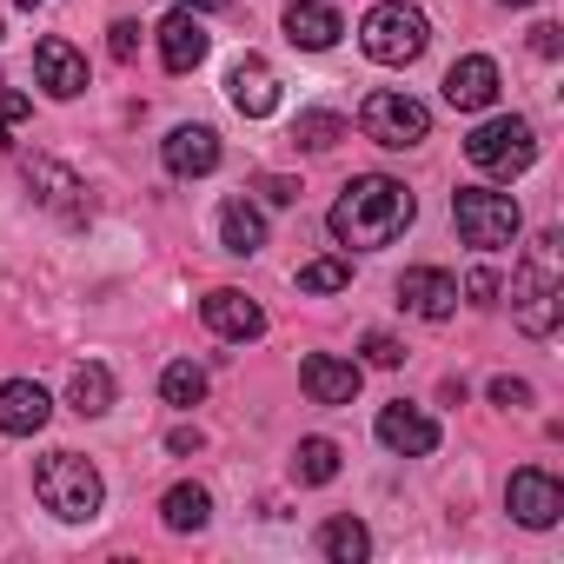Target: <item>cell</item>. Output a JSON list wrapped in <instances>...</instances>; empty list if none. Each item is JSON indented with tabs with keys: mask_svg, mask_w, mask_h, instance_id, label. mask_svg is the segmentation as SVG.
<instances>
[{
	"mask_svg": "<svg viewBox=\"0 0 564 564\" xmlns=\"http://www.w3.org/2000/svg\"><path fill=\"white\" fill-rule=\"evenodd\" d=\"M419 219V199L399 186V180H386V173H359L339 199H333V239L339 246H352V252H379V246H392L405 226Z\"/></svg>",
	"mask_w": 564,
	"mask_h": 564,
	"instance_id": "1",
	"label": "cell"
},
{
	"mask_svg": "<svg viewBox=\"0 0 564 564\" xmlns=\"http://www.w3.org/2000/svg\"><path fill=\"white\" fill-rule=\"evenodd\" d=\"M511 313L531 339L557 333V313H564V246H557V232H538L524 246V265L511 279Z\"/></svg>",
	"mask_w": 564,
	"mask_h": 564,
	"instance_id": "2",
	"label": "cell"
},
{
	"mask_svg": "<svg viewBox=\"0 0 564 564\" xmlns=\"http://www.w3.org/2000/svg\"><path fill=\"white\" fill-rule=\"evenodd\" d=\"M34 491L61 524H94L100 505H107V485H100L94 458H80V452H47L34 465Z\"/></svg>",
	"mask_w": 564,
	"mask_h": 564,
	"instance_id": "3",
	"label": "cell"
},
{
	"mask_svg": "<svg viewBox=\"0 0 564 564\" xmlns=\"http://www.w3.org/2000/svg\"><path fill=\"white\" fill-rule=\"evenodd\" d=\"M359 47L379 67H412L432 47V21L412 8V0H379V8L359 21Z\"/></svg>",
	"mask_w": 564,
	"mask_h": 564,
	"instance_id": "4",
	"label": "cell"
},
{
	"mask_svg": "<svg viewBox=\"0 0 564 564\" xmlns=\"http://www.w3.org/2000/svg\"><path fill=\"white\" fill-rule=\"evenodd\" d=\"M452 219H458V239L478 246V252H498L518 239V199L511 193H491V186H458L452 193Z\"/></svg>",
	"mask_w": 564,
	"mask_h": 564,
	"instance_id": "5",
	"label": "cell"
},
{
	"mask_svg": "<svg viewBox=\"0 0 564 564\" xmlns=\"http://www.w3.org/2000/svg\"><path fill=\"white\" fill-rule=\"evenodd\" d=\"M465 160H471L478 173H498V180H511V173H524V166L538 160V133H531V120H518V113H498V120H485V127L465 140Z\"/></svg>",
	"mask_w": 564,
	"mask_h": 564,
	"instance_id": "6",
	"label": "cell"
},
{
	"mask_svg": "<svg viewBox=\"0 0 564 564\" xmlns=\"http://www.w3.org/2000/svg\"><path fill=\"white\" fill-rule=\"evenodd\" d=\"M359 127H366V140L405 153V147H419V140L432 133V113H425V100H412V94H399V87H379V94H366Z\"/></svg>",
	"mask_w": 564,
	"mask_h": 564,
	"instance_id": "7",
	"label": "cell"
},
{
	"mask_svg": "<svg viewBox=\"0 0 564 564\" xmlns=\"http://www.w3.org/2000/svg\"><path fill=\"white\" fill-rule=\"evenodd\" d=\"M505 505H511V518H518V524H531V531H551V524L564 518V485H557L544 465H524V471H511V485H505Z\"/></svg>",
	"mask_w": 564,
	"mask_h": 564,
	"instance_id": "8",
	"label": "cell"
},
{
	"mask_svg": "<svg viewBox=\"0 0 564 564\" xmlns=\"http://www.w3.org/2000/svg\"><path fill=\"white\" fill-rule=\"evenodd\" d=\"M399 306L438 326V319L458 313V279H452L445 265H405V279H399Z\"/></svg>",
	"mask_w": 564,
	"mask_h": 564,
	"instance_id": "9",
	"label": "cell"
},
{
	"mask_svg": "<svg viewBox=\"0 0 564 564\" xmlns=\"http://www.w3.org/2000/svg\"><path fill=\"white\" fill-rule=\"evenodd\" d=\"M379 445L386 452H399V458H425V452H438V419H425L419 405H379Z\"/></svg>",
	"mask_w": 564,
	"mask_h": 564,
	"instance_id": "10",
	"label": "cell"
},
{
	"mask_svg": "<svg viewBox=\"0 0 564 564\" xmlns=\"http://www.w3.org/2000/svg\"><path fill=\"white\" fill-rule=\"evenodd\" d=\"M226 100H232L246 120H265V113H279V74H272L259 54H246V61H232V74H226Z\"/></svg>",
	"mask_w": 564,
	"mask_h": 564,
	"instance_id": "11",
	"label": "cell"
},
{
	"mask_svg": "<svg viewBox=\"0 0 564 564\" xmlns=\"http://www.w3.org/2000/svg\"><path fill=\"white\" fill-rule=\"evenodd\" d=\"M199 319H206V326H213L219 339H239V346L265 333V313H259V306H252V300H246L239 286H213V293L199 300Z\"/></svg>",
	"mask_w": 564,
	"mask_h": 564,
	"instance_id": "12",
	"label": "cell"
},
{
	"mask_svg": "<svg viewBox=\"0 0 564 564\" xmlns=\"http://www.w3.org/2000/svg\"><path fill=\"white\" fill-rule=\"evenodd\" d=\"M491 100H498V61H485V54L452 61V74H445V107H458V113H485Z\"/></svg>",
	"mask_w": 564,
	"mask_h": 564,
	"instance_id": "13",
	"label": "cell"
},
{
	"mask_svg": "<svg viewBox=\"0 0 564 564\" xmlns=\"http://www.w3.org/2000/svg\"><path fill=\"white\" fill-rule=\"evenodd\" d=\"M21 173H28V186H34V199H41L47 213H61V219H74V226L87 219V199H80L87 186H80V180H74L67 166H61V160H28Z\"/></svg>",
	"mask_w": 564,
	"mask_h": 564,
	"instance_id": "14",
	"label": "cell"
},
{
	"mask_svg": "<svg viewBox=\"0 0 564 564\" xmlns=\"http://www.w3.org/2000/svg\"><path fill=\"white\" fill-rule=\"evenodd\" d=\"M47 419H54V399L34 379H8V386H0V432H8V438H34Z\"/></svg>",
	"mask_w": 564,
	"mask_h": 564,
	"instance_id": "15",
	"label": "cell"
},
{
	"mask_svg": "<svg viewBox=\"0 0 564 564\" xmlns=\"http://www.w3.org/2000/svg\"><path fill=\"white\" fill-rule=\"evenodd\" d=\"M160 160H166L173 180H199V173L219 166V133L213 127H173L166 147H160Z\"/></svg>",
	"mask_w": 564,
	"mask_h": 564,
	"instance_id": "16",
	"label": "cell"
},
{
	"mask_svg": "<svg viewBox=\"0 0 564 564\" xmlns=\"http://www.w3.org/2000/svg\"><path fill=\"white\" fill-rule=\"evenodd\" d=\"M300 386H306L313 405H352L359 399V366L352 359H333V352H313L300 366Z\"/></svg>",
	"mask_w": 564,
	"mask_h": 564,
	"instance_id": "17",
	"label": "cell"
},
{
	"mask_svg": "<svg viewBox=\"0 0 564 564\" xmlns=\"http://www.w3.org/2000/svg\"><path fill=\"white\" fill-rule=\"evenodd\" d=\"M206 47H213V34L199 28V14H166L160 21V61H166V74H193L199 61H206Z\"/></svg>",
	"mask_w": 564,
	"mask_h": 564,
	"instance_id": "18",
	"label": "cell"
},
{
	"mask_svg": "<svg viewBox=\"0 0 564 564\" xmlns=\"http://www.w3.org/2000/svg\"><path fill=\"white\" fill-rule=\"evenodd\" d=\"M34 74H41V87L54 94V100H74V94H87V61L61 41V34H47L41 47H34Z\"/></svg>",
	"mask_w": 564,
	"mask_h": 564,
	"instance_id": "19",
	"label": "cell"
},
{
	"mask_svg": "<svg viewBox=\"0 0 564 564\" xmlns=\"http://www.w3.org/2000/svg\"><path fill=\"white\" fill-rule=\"evenodd\" d=\"M339 34H346V21H339V8H326V0H293L286 8V41L293 47L326 54V47H339Z\"/></svg>",
	"mask_w": 564,
	"mask_h": 564,
	"instance_id": "20",
	"label": "cell"
},
{
	"mask_svg": "<svg viewBox=\"0 0 564 564\" xmlns=\"http://www.w3.org/2000/svg\"><path fill=\"white\" fill-rule=\"evenodd\" d=\"M219 239H226V252L252 259V252L265 246V213H259L252 199H226V206H219Z\"/></svg>",
	"mask_w": 564,
	"mask_h": 564,
	"instance_id": "21",
	"label": "cell"
},
{
	"mask_svg": "<svg viewBox=\"0 0 564 564\" xmlns=\"http://www.w3.org/2000/svg\"><path fill=\"white\" fill-rule=\"evenodd\" d=\"M67 405H74L80 419L113 412V372H107V366H74V379H67Z\"/></svg>",
	"mask_w": 564,
	"mask_h": 564,
	"instance_id": "22",
	"label": "cell"
},
{
	"mask_svg": "<svg viewBox=\"0 0 564 564\" xmlns=\"http://www.w3.org/2000/svg\"><path fill=\"white\" fill-rule=\"evenodd\" d=\"M160 518H166V531H206V518H213L206 485H173V491L160 498Z\"/></svg>",
	"mask_w": 564,
	"mask_h": 564,
	"instance_id": "23",
	"label": "cell"
},
{
	"mask_svg": "<svg viewBox=\"0 0 564 564\" xmlns=\"http://www.w3.org/2000/svg\"><path fill=\"white\" fill-rule=\"evenodd\" d=\"M319 551H326L333 564H359V557H372V531H366L359 518H333V524L319 531Z\"/></svg>",
	"mask_w": 564,
	"mask_h": 564,
	"instance_id": "24",
	"label": "cell"
},
{
	"mask_svg": "<svg viewBox=\"0 0 564 564\" xmlns=\"http://www.w3.org/2000/svg\"><path fill=\"white\" fill-rule=\"evenodd\" d=\"M293 478H300V485H333V478H339V445H333V438H300Z\"/></svg>",
	"mask_w": 564,
	"mask_h": 564,
	"instance_id": "25",
	"label": "cell"
},
{
	"mask_svg": "<svg viewBox=\"0 0 564 564\" xmlns=\"http://www.w3.org/2000/svg\"><path fill=\"white\" fill-rule=\"evenodd\" d=\"M160 399H166V405H180V412H193V405L206 399V372H199L193 359H173V366L160 372Z\"/></svg>",
	"mask_w": 564,
	"mask_h": 564,
	"instance_id": "26",
	"label": "cell"
},
{
	"mask_svg": "<svg viewBox=\"0 0 564 564\" xmlns=\"http://www.w3.org/2000/svg\"><path fill=\"white\" fill-rule=\"evenodd\" d=\"M293 140H300L306 153H333V147L346 140V120H339V113H326V107H313V113H300V120H293Z\"/></svg>",
	"mask_w": 564,
	"mask_h": 564,
	"instance_id": "27",
	"label": "cell"
},
{
	"mask_svg": "<svg viewBox=\"0 0 564 564\" xmlns=\"http://www.w3.org/2000/svg\"><path fill=\"white\" fill-rule=\"evenodd\" d=\"M300 286H306V293H346V286H352V265H346L339 252L306 259V265H300Z\"/></svg>",
	"mask_w": 564,
	"mask_h": 564,
	"instance_id": "28",
	"label": "cell"
},
{
	"mask_svg": "<svg viewBox=\"0 0 564 564\" xmlns=\"http://www.w3.org/2000/svg\"><path fill=\"white\" fill-rule=\"evenodd\" d=\"M34 120V100L28 94H0V147H14V133Z\"/></svg>",
	"mask_w": 564,
	"mask_h": 564,
	"instance_id": "29",
	"label": "cell"
},
{
	"mask_svg": "<svg viewBox=\"0 0 564 564\" xmlns=\"http://www.w3.org/2000/svg\"><path fill=\"white\" fill-rule=\"evenodd\" d=\"M359 352H366V366H379V372L405 366V346H399L392 333H366V339H359Z\"/></svg>",
	"mask_w": 564,
	"mask_h": 564,
	"instance_id": "30",
	"label": "cell"
},
{
	"mask_svg": "<svg viewBox=\"0 0 564 564\" xmlns=\"http://www.w3.org/2000/svg\"><path fill=\"white\" fill-rule=\"evenodd\" d=\"M113 61H140V21H113Z\"/></svg>",
	"mask_w": 564,
	"mask_h": 564,
	"instance_id": "31",
	"label": "cell"
},
{
	"mask_svg": "<svg viewBox=\"0 0 564 564\" xmlns=\"http://www.w3.org/2000/svg\"><path fill=\"white\" fill-rule=\"evenodd\" d=\"M465 293H471V306H498V272H491V265H478V272L465 279Z\"/></svg>",
	"mask_w": 564,
	"mask_h": 564,
	"instance_id": "32",
	"label": "cell"
},
{
	"mask_svg": "<svg viewBox=\"0 0 564 564\" xmlns=\"http://www.w3.org/2000/svg\"><path fill=\"white\" fill-rule=\"evenodd\" d=\"M531 47H538L544 61H557V54H564V28H557V21H538V28H531Z\"/></svg>",
	"mask_w": 564,
	"mask_h": 564,
	"instance_id": "33",
	"label": "cell"
},
{
	"mask_svg": "<svg viewBox=\"0 0 564 564\" xmlns=\"http://www.w3.org/2000/svg\"><path fill=\"white\" fill-rule=\"evenodd\" d=\"M259 193H265L272 206H293V199H300V186H293L286 173H259Z\"/></svg>",
	"mask_w": 564,
	"mask_h": 564,
	"instance_id": "34",
	"label": "cell"
},
{
	"mask_svg": "<svg viewBox=\"0 0 564 564\" xmlns=\"http://www.w3.org/2000/svg\"><path fill=\"white\" fill-rule=\"evenodd\" d=\"M491 405H531V386L524 379H491Z\"/></svg>",
	"mask_w": 564,
	"mask_h": 564,
	"instance_id": "35",
	"label": "cell"
},
{
	"mask_svg": "<svg viewBox=\"0 0 564 564\" xmlns=\"http://www.w3.org/2000/svg\"><path fill=\"white\" fill-rule=\"evenodd\" d=\"M166 445H173V452H199V425H173Z\"/></svg>",
	"mask_w": 564,
	"mask_h": 564,
	"instance_id": "36",
	"label": "cell"
},
{
	"mask_svg": "<svg viewBox=\"0 0 564 564\" xmlns=\"http://www.w3.org/2000/svg\"><path fill=\"white\" fill-rule=\"evenodd\" d=\"M180 8H186V14H219L226 0H180Z\"/></svg>",
	"mask_w": 564,
	"mask_h": 564,
	"instance_id": "37",
	"label": "cell"
},
{
	"mask_svg": "<svg viewBox=\"0 0 564 564\" xmlns=\"http://www.w3.org/2000/svg\"><path fill=\"white\" fill-rule=\"evenodd\" d=\"M505 8H531V0H505Z\"/></svg>",
	"mask_w": 564,
	"mask_h": 564,
	"instance_id": "38",
	"label": "cell"
},
{
	"mask_svg": "<svg viewBox=\"0 0 564 564\" xmlns=\"http://www.w3.org/2000/svg\"><path fill=\"white\" fill-rule=\"evenodd\" d=\"M21 8H41V0H21Z\"/></svg>",
	"mask_w": 564,
	"mask_h": 564,
	"instance_id": "39",
	"label": "cell"
}]
</instances>
